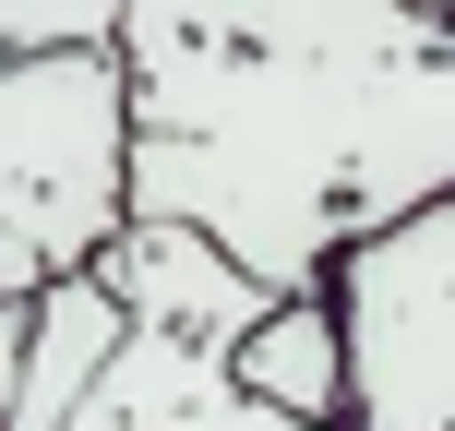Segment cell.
Instances as JSON below:
<instances>
[{
    "mask_svg": "<svg viewBox=\"0 0 455 431\" xmlns=\"http://www.w3.org/2000/svg\"><path fill=\"white\" fill-rule=\"evenodd\" d=\"M120 216L216 240L264 299L455 192V24L408 0H132Z\"/></svg>",
    "mask_w": 455,
    "mask_h": 431,
    "instance_id": "cell-1",
    "label": "cell"
},
{
    "mask_svg": "<svg viewBox=\"0 0 455 431\" xmlns=\"http://www.w3.org/2000/svg\"><path fill=\"white\" fill-rule=\"evenodd\" d=\"M336 323L347 431H455V192L312 275Z\"/></svg>",
    "mask_w": 455,
    "mask_h": 431,
    "instance_id": "cell-2",
    "label": "cell"
},
{
    "mask_svg": "<svg viewBox=\"0 0 455 431\" xmlns=\"http://www.w3.org/2000/svg\"><path fill=\"white\" fill-rule=\"evenodd\" d=\"M0 227L72 275L120 227V72L108 48L0 60Z\"/></svg>",
    "mask_w": 455,
    "mask_h": 431,
    "instance_id": "cell-3",
    "label": "cell"
},
{
    "mask_svg": "<svg viewBox=\"0 0 455 431\" xmlns=\"http://www.w3.org/2000/svg\"><path fill=\"white\" fill-rule=\"evenodd\" d=\"M84 275L108 288V312H120V323L192 336V347H216V360L251 336V312H264V288H251V275L228 264L216 240H192V227H168V216H120L108 240L84 251Z\"/></svg>",
    "mask_w": 455,
    "mask_h": 431,
    "instance_id": "cell-4",
    "label": "cell"
},
{
    "mask_svg": "<svg viewBox=\"0 0 455 431\" xmlns=\"http://www.w3.org/2000/svg\"><path fill=\"white\" fill-rule=\"evenodd\" d=\"M108 347H120L108 288H96L84 264L36 275V288H24V336H12V408H0V431H60L72 395L108 371Z\"/></svg>",
    "mask_w": 455,
    "mask_h": 431,
    "instance_id": "cell-5",
    "label": "cell"
},
{
    "mask_svg": "<svg viewBox=\"0 0 455 431\" xmlns=\"http://www.w3.org/2000/svg\"><path fill=\"white\" fill-rule=\"evenodd\" d=\"M228 395L275 419H312V431H347V395H336V323H323V288H288L251 312V336L228 347Z\"/></svg>",
    "mask_w": 455,
    "mask_h": 431,
    "instance_id": "cell-6",
    "label": "cell"
},
{
    "mask_svg": "<svg viewBox=\"0 0 455 431\" xmlns=\"http://www.w3.org/2000/svg\"><path fill=\"white\" fill-rule=\"evenodd\" d=\"M132 0H0V60H72V48H108Z\"/></svg>",
    "mask_w": 455,
    "mask_h": 431,
    "instance_id": "cell-7",
    "label": "cell"
},
{
    "mask_svg": "<svg viewBox=\"0 0 455 431\" xmlns=\"http://www.w3.org/2000/svg\"><path fill=\"white\" fill-rule=\"evenodd\" d=\"M180 431H312V419H275V408H251V395H228V371H216V384L192 395V419H180Z\"/></svg>",
    "mask_w": 455,
    "mask_h": 431,
    "instance_id": "cell-8",
    "label": "cell"
},
{
    "mask_svg": "<svg viewBox=\"0 0 455 431\" xmlns=\"http://www.w3.org/2000/svg\"><path fill=\"white\" fill-rule=\"evenodd\" d=\"M36 275H48V264H36V251L12 240V227H0V299H24V288H36Z\"/></svg>",
    "mask_w": 455,
    "mask_h": 431,
    "instance_id": "cell-9",
    "label": "cell"
},
{
    "mask_svg": "<svg viewBox=\"0 0 455 431\" xmlns=\"http://www.w3.org/2000/svg\"><path fill=\"white\" fill-rule=\"evenodd\" d=\"M12 336H24V299H0V408H12Z\"/></svg>",
    "mask_w": 455,
    "mask_h": 431,
    "instance_id": "cell-10",
    "label": "cell"
},
{
    "mask_svg": "<svg viewBox=\"0 0 455 431\" xmlns=\"http://www.w3.org/2000/svg\"><path fill=\"white\" fill-rule=\"evenodd\" d=\"M408 12H443V24H455V0H408Z\"/></svg>",
    "mask_w": 455,
    "mask_h": 431,
    "instance_id": "cell-11",
    "label": "cell"
}]
</instances>
